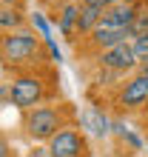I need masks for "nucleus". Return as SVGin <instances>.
<instances>
[{
    "label": "nucleus",
    "instance_id": "nucleus-7",
    "mask_svg": "<svg viewBox=\"0 0 148 157\" xmlns=\"http://www.w3.org/2000/svg\"><path fill=\"white\" fill-rule=\"evenodd\" d=\"M137 12H140V6H137L134 0H120V3H114L111 9L103 12L100 26H105V29H131Z\"/></svg>",
    "mask_w": 148,
    "mask_h": 157
},
{
    "label": "nucleus",
    "instance_id": "nucleus-4",
    "mask_svg": "<svg viewBox=\"0 0 148 157\" xmlns=\"http://www.w3.org/2000/svg\"><path fill=\"white\" fill-rule=\"evenodd\" d=\"M148 103V77L142 75H128L123 77V83H120L117 94H114V106L120 109V112H142Z\"/></svg>",
    "mask_w": 148,
    "mask_h": 157
},
{
    "label": "nucleus",
    "instance_id": "nucleus-5",
    "mask_svg": "<svg viewBox=\"0 0 148 157\" xmlns=\"http://www.w3.org/2000/svg\"><path fill=\"white\" fill-rule=\"evenodd\" d=\"M51 157H86L88 154V143H86V134L74 126H63L57 134L46 143Z\"/></svg>",
    "mask_w": 148,
    "mask_h": 157
},
{
    "label": "nucleus",
    "instance_id": "nucleus-14",
    "mask_svg": "<svg viewBox=\"0 0 148 157\" xmlns=\"http://www.w3.org/2000/svg\"><path fill=\"white\" fill-rule=\"evenodd\" d=\"M131 49H134V57H137V66L145 63V60H148V34L134 37V40H131Z\"/></svg>",
    "mask_w": 148,
    "mask_h": 157
},
{
    "label": "nucleus",
    "instance_id": "nucleus-2",
    "mask_svg": "<svg viewBox=\"0 0 148 157\" xmlns=\"http://www.w3.org/2000/svg\"><path fill=\"white\" fill-rule=\"evenodd\" d=\"M26 134L31 140H40V143H49L54 134L66 126V117H63V109L57 106H34L26 112Z\"/></svg>",
    "mask_w": 148,
    "mask_h": 157
},
{
    "label": "nucleus",
    "instance_id": "nucleus-18",
    "mask_svg": "<svg viewBox=\"0 0 148 157\" xmlns=\"http://www.w3.org/2000/svg\"><path fill=\"white\" fill-rule=\"evenodd\" d=\"M0 157H9V140L0 134Z\"/></svg>",
    "mask_w": 148,
    "mask_h": 157
},
{
    "label": "nucleus",
    "instance_id": "nucleus-20",
    "mask_svg": "<svg viewBox=\"0 0 148 157\" xmlns=\"http://www.w3.org/2000/svg\"><path fill=\"white\" fill-rule=\"evenodd\" d=\"M17 3L20 0H0V6H12V9H17Z\"/></svg>",
    "mask_w": 148,
    "mask_h": 157
},
{
    "label": "nucleus",
    "instance_id": "nucleus-16",
    "mask_svg": "<svg viewBox=\"0 0 148 157\" xmlns=\"http://www.w3.org/2000/svg\"><path fill=\"white\" fill-rule=\"evenodd\" d=\"M80 3L83 6H97V9H103V12H105V9H111L114 3H120V0H80Z\"/></svg>",
    "mask_w": 148,
    "mask_h": 157
},
{
    "label": "nucleus",
    "instance_id": "nucleus-21",
    "mask_svg": "<svg viewBox=\"0 0 148 157\" xmlns=\"http://www.w3.org/2000/svg\"><path fill=\"white\" fill-rule=\"evenodd\" d=\"M142 117H145V120H148V103H145V109H142Z\"/></svg>",
    "mask_w": 148,
    "mask_h": 157
},
{
    "label": "nucleus",
    "instance_id": "nucleus-3",
    "mask_svg": "<svg viewBox=\"0 0 148 157\" xmlns=\"http://www.w3.org/2000/svg\"><path fill=\"white\" fill-rule=\"evenodd\" d=\"M49 97V91H46V80L40 75H20L9 83V103L23 109V112H29L34 106H43V100Z\"/></svg>",
    "mask_w": 148,
    "mask_h": 157
},
{
    "label": "nucleus",
    "instance_id": "nucleus-22",
    "mask_svg": "<svg viewBox=\"0 0 148 157\" xmlns=\"http://www.w3.org/2000/svg\"><path fill=\"white\" fill-rule=\"evenodd\" d=\"M40 3H63V0H40Z\"/></svg>",
    "mask_w": 148,
    "mask_h": 157
},
{
    "label": "nucleus",
    "instance_id": "nucleus-17",
    "mask_svg": "<svg viewBox=\"0 0 148 157\" xmlns=\"http://www.w3.org/2000/svg\"><path fill=\"white\" fill-rule=\"evenodd\" d=\"M26 157H51V154H49V149H46V146H37V149H31Z\"/></svg>",
    "mask_w": 148,
    "mask_h": 157
},
{
    "label": "nucleus",
    "instance_id": "nucleus-13",
    "mask_svg": "<svg viewBox=\"0 0 148 157\" xmlns=\"http://www.w3.org/2000/svg\"><path fill=\"white\" fill-rule=\"evenodd\" d=\"M142 34H148V9H140L131 23V37H142Z\"/></svg>",
    "mask_w": 148,
    "mask_h": 157
},
{
    "label": "nucleus",
    "instance_id": "nucleus-1",
    "mask_svg": "<svg viewBox=\"0 0 148 157\" xmlns=\"http://www.w3.org/2000/svg\"><path fill=\"white\" fill-rule=\"evenodd\" d=\"M43 40L31 29H17L0 34V60L6 66H29L43 57Z\"/></svg>",
    "mask_w": 148,
    "mask_h": 157
},
{
    "label": "nucleus",
    "instance_id": "nucleus-8",
    "mask_svg": "<svg viewBox=\"0 0 148 157\" xmlns=\"http://www.w3.org/2000/svg\"><path fill=\"white\" fill-rule=\"evenodd\" d=\"M88 46L94 49L97 54L105 52V49H114V46H123V43H131V29H105V26H97L94 32L88 34Z\"/></svg>",
    "mask_w": 148,
    "mask_h": 157
},
{
    "label": "nucleus",
    "instance_id": "nucleus-6",
    "mask_svg": "<svg viewBox=\"0 0 148 157\" xmlns=\"http://www.w3.org/2000/svg\"><path fill=\"white\" fill-rule=\"evenodd\" d=\"M97 66L105 69V71H114L120 77H128L137 71V57H134V49L131 43H123V46H114V49H105L97 54Z\"/></svg>",
    "mask_w": 148,
    "mask_h": 157
},
{
    "label": "nucleus",
    "instance_id": "nucleus-11",
    "mask_svg": "<svg viewBox=\"0 0 148 157\" xmlns=\"http://www.w3.org/2000/svg\"><path fill=\"white\" fill-rule=\"evenodd\" d=\"M100 20H103V9H97V6H83V3H80V14H77V34L88 37V34L100 26Z\"/></svg>",
    "mask_w": 148,
    "mask_h": 157
},
{
    "label": "nucleus",
    "instance_id": "nucleus-9",
    "mask_svg": "<svg viewBox=\"0 0 148 157\" xmlns=\"http://www.w3.org/2000/svg\"><path fill=\"white\" fill-rule=\"evenodd\" d=\"M77 14H80V0H63L57 6V14H54V23H57L60 34H77Z\"/></svg>",
    "mask_w": 148,
    "mask_h": 157
},
{
    "label": "nucleus",
    "instance_id": "nucleus-12",
    "mask_svg": "<svg viewBox=\"0 0 148 157\" xmlns=\"http://www.w3.org/2000/svg\"><path fill=\"white\" fill-rule=\"evenodd\" d=\"M17 29H26V17L20 14V9L0 6V32L9 34V32H17Z\"/></svg>",
    "mask_w": 148,
    "mask_h": 157
},
{
    "label": "nucleus",
    "instance_id": "nucleus-15",
    "mask_svg": "<svg viewBox=\"0 0 148 157\" xmlns=\"http://www.w3.org/2000/svg\"><path fill=\"white\" fill-rule=\"evenodd\" d=\"M31 23L37 26V29H40V37H43V43H49V40H51V32H49V23L43 20V14H40V12H34V14H31Z\"/></svg>",
    "mask_w": 148,
    "mask_h": 157
},
{
    "label": "nucleus",
    "instance_id": "nucleus-10",
    "mask_svg": "<svg viewBox=\"0 0 148 157\" xmlns=\"http://www.w3.org/2000/svg\"><path fill=\"white\" fill-rule=\"evenodd\" d=\"M80 126L88 128V132L97 134V137H108L111 134V120L103 114V109H97V106H88L86 112L80 114Z\"/></svg>",
    "mask_w": 148,
    "mask_h": 157
},
{
    "label": "nucleus",
    "instance_id": "nucleus-19",
    "mask_svg": "<svg viewBox=\"0 0 148 157\" xmlns=\"http://www.w3.org/2000/svg\"><path fill=\"white\" fill-rule=\"evenodd\" d=\"M137 75H142V77H148V60H145V63H140V66H137Z\"/></svg>",
    "mask_w": 148,
    "mask_h": 157
}]
</instances>
